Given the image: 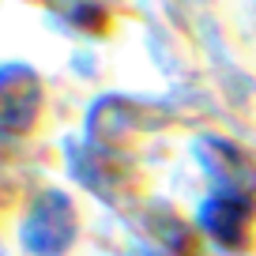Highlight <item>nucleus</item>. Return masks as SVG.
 <instances>
[{"instance_id":"obj_1","label":"nucleus","mask_w":256,"mask_h":256,"mask_svg":"<svg viewBox=\"0 0 256 256\" xmlns=\"http://www.w3.org/2000/svg\"><path fill=\"white\" fill-rule=\"evenodd\" d=\"M204 230L222 245H241L248 238V222H252V200L238 196V192H218L215 200L204 204Z\"/></svg>"},{"instance_id":"obj_2","label":"nucleus","mask_w":256,"mask_h":256,"mask_svg":"<svg viewBox=\"0 0 256 256\" xmlns=\"http://www.w3.org/2000/svg\"><path fill=\"white\" fill-rule=\"evenodd\" d=\"M38 113V83L26 72L0 76V120L12 128H26Z\"/></svg>"},{"instance_id":"obj_3","label":"nucleus","mask_w":256,"mask_h":256,"mask_svg":"<svg viewBox=\"0 0 256 256\" xmlns=\"http://www.w3.org/2000/svg\"><path fill=\"white\" fill-rule=\"evenodd\" d=\"M208 166L215 170V177L226 184V192H238V196H252L256 192V170L248 166V158L241 151H234L230 144H208Z\"/></svg>"}]
</instances>
